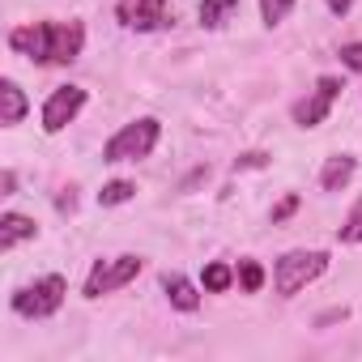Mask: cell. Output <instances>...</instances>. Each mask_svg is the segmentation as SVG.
Instances as JSON below:
<instances>
[{
    "label": "cell",
    "instance_id": "6da1fadb",
    "mask_svg": "<svg viewBox=\"0 0 362 362\" xmlns=\"http://www.w3.org/2000/svg\"><path fill=\"white\" fill-rule=\"evenodd\" d=\"M9 47L35 64H73L86 47V26L81 22H35L9 30Z\"/></svg>",
    "mask_w": 362,
    "mask_h": 362
},
{
    "label": "cell",
    "instance_id": "7a4b0ae2",
    "mask_svg": "<svg viewBox=\"0 0 362 362\" xmlns=\"http://www.w3.org/2000/svg\"><path fill=\"white\" fill-rule=\"evenodd\" d=\"M158 136H162V124H158L153 115H141V119L124 124V128L103 145V162H141V158L153 153Z\"/></svg>",
    "mask_w": 362,
    "mask_h": 362
},
{
    "label": "cell",
    "instance_id": "3957f363",
    "mask_svg": "<svg viewBox=\"0 0 362 362\" xmlns=\"http://www.w3.org/2000/svg\"><path fill=\"white\" fill-rule=\"evenodd\" d=\"M328 269V252H286L281 260H277V269H273V290L281 294V298H294L303 286H311L320 273Z\"/></svg>",
    "mask_w": 362,
    "mask_h": 362
},
{
    "label": "cell",
    "instance_id": "277c9868",
    "mask_svg": "<svg viewBox=\"0 0 362 362\" xmlns=\"http://www.w3.org/2000/svg\"><path fill=\"white\" fill-rule=\"evenodd\" d=\"M64 294H69V281H64L60 273H47V277L22 286V290L13 294V311L26 315V320H47V315H56V311L64 307Z\"/></svg>",
    "mask_w": 362,
    "mask_h": 362
},
{
    "label": "cell",
    "instance_id": "5b68a950",
    "mask_svg": "<svg viewBox=\"0 0 362 362\" xmlns=\"http://www.w3.org/2000/svg\"><path fill=\"white\" fill-rule=\"evenodd\" d=\"M141 269H145V260H141V256H132V252L111 256V260H98V264L90 269V277H86V298H103V294L124 290Z\"/></svg>",
    "mask_w": 362,
    "mask_h": 362
},
{
    "label": "cell",
    "instance_id": "8992f818",
    "mask_svg": "<svg viewBox=\"0 0 362 362\" xmlns=\"http://www.w3.org/2000/svg\"><path fill=\"white\" fill-rule=\"evenodd\" d=\"M337 98H341V81H337V77H320L315 90H311L303 103H294V124H298V128H320V124L328 119V111H332Z\"/></svg>",
    "mask_w": 362,
    "mask_h": 362
},
{
    "label": "cell",
    "instance_id": "52a82bcc",
    "mask_svg": "<svg viewBox=\"0 0 362 362\" xmlns=\"http://www.w3.org/2000/svg\"><path fill=\"white\" fill-rule=\"evenodd\" d=\"M81 107H86V90L81 86H60V90H52V98L43 103V132H64L77 115H81Z\"/></svg>",
    "mask_w": 362,
    "mask_h": 362
},
{
    "label": "cell",
    "instance_id": "ba28073f",
    "mask_svg": "<svg viewBox=\"0 0 362 362\" xmlns=\"http://www.w3.org/2000/svg\"><path fill=\"white\" fill-rule=\"evenodd\" d=\"M119 22L128 26V30H162L166 22H170V13H166V0H124L119 5Z\"/></svg>",
    "mask_w": 362,
    "mask_h": 362
},
{
    "label": "cell",
    "instance_id": "9c48e42d",
    "mask_svg": "<svg viewBox=\"0 0 362 362\" xmlns=\"http://www.w3.org/2000/svg\"><path fill=\"white\" fill-rule=\"evenodd\" d=\"M39 235V226H35V218H26V214H5L0 218V252H13L18 243H26V239H35Z\"/></svg>",
    "mask_w": 362,
    "mask_h": 362
},
{
    "label": "cell",
    "instance_id": "30bf717a",
    "mask_svg": "<svg viewBox=\"0 0 362 362\" xmlns=\"http://www.w3.org/2000/svg\"><path fill=\"white\" fill-rule=\"evenodd\" d=\"M26 111H30V103H26L22 86H18V81H0V124H5V128H18V124L26 119Z\"/></svg>",
    "mask_w": 362,
    "mask_h": 362
},
{
    "label": "cell",
    "instance_id": "8fae6325",
    "mask_svg": "<svg viewBox=\"0 0 362 362\" xmlns=\"http://www.w3.org/2000/svg\"><path fill=\"white\" fill-rule=\"evenodd\" d=\"M162 290H166V298H170L175 311H197V307H201V290H197L184 273H166V277H162Z\"/></svg>",
    "mask_w": 362,
    "mask_h": 362
},
{
    "label": "cell",
    "instance_id": "7c38bea8",
    "mask_svg": "<svg viewBox=\"0 0 362 362\" xmlns=\"http://www.w3.org/2000/svg\"><path fill=\"white\" fill-rule=\"evenodd\" d=\"M354 170H358V162H354L349 153H332V158L324 162V170H320V188H324V192H341L349 179H354Z\"/></svg>",
    "mask_w": 362,
    "mask_h": 362
},
{
    "label": "cell",
    "instance_id": "4fadbf2b",
    "mask_svg": "<svg viewBox=\"0 0 362 362\" xmlns=\"http://www.w3.org/2000/svg\"><path fill=\"white\" fill-rule=\"evenodd\" d=\"M239 9V0H201V26H209V30H218V26H226L230 22V13Z\"/></svg>",
    "mask_w": 362,
    "mask_h": 362
},
{
    "label": "cell",
    "instance_id": "5bb4252c",
    "mask_svg": "<svg viewBox=\"0 0 362 362\" xmlns=\"http://www.w3.org/2000/svg\"><path fill=\"white\" fill-rule=\"evenodd\" d=\"M132 197H136V184H132V179H111V184H103V192H98V205L111 209V205H124V201H132Z\"/></svg>",
    "mask_w": 362,
    "mask_h": 362
},
{
    "label": "cell",
    "instance_id": "9a60e30c",
    "mask_svg": "<svg viewBox=\"0 0 362 362\" xmlns=\"http://www.w3.org/2000/svg\"><path fill=\"white\" fill-rule=\"evenodd\" d=\"M337 239H341V243H362V197L354 201V209H349L345 222L337 226Z\"/></svg>",
    "mask_w": 362,
    "mask_h": 362
},
{
    "label": "cell",
    "instance_id": "2e32d148",
    "mask_svg": "<svg viewBox=\"0 0 362 362\" xmlns=\"http://www.w3.org/2000/svg\"><path fill=\"white\" fill-rule=\"evenodd\" d=\"M290 9H294V0H260V18H264V26H281V22L290 18Z\"/></svg>",
    "mask_w": 362,
    "mask_h": 362
},
{
    "label": "cell",
    "instance_id": "e0dca14e",
    "mask_svg": "<svg viewBox=\"0 0 362 362\" xmlns=\"http://www.w3.org/2000/svg\"><path fill=\"white\" fill-rule=\"evenodd\" d=\"M201 281H205V290H209V294H222V290H230V281H235V273H230L226 264H209Z\"/></svg>",
    "mask_w": 362,
    "mask_h": 362
},
{
    "label": "cell",
    "instance_id": "ac0fdd59",
    "mask_svg": "<svg viewBox=\"0 0 362 362\" xmlns=\"http://www.w3.org/2000/svg\"><path fill=\"white\" fill-rule=\"evenodd\" d=\"M239 286H243L247 294H256V290L264 286V269H260L256 260H239Z\"/></svg>",
    "mask_w": 362,
    "mask_h": 362
},
{
    "label": "cell",
    "instance_id": "d6986e66",
    "mask_svg": "<svg viewBox=\"0 0 362 362\" xmlns=\"http://www.w3.org/2000/svg\"><path fill=\"white\" fill-rule=\"evenodd\" d=\"M341 64L354 69V73H362V43H345L341 47Z\"/></svg>",
    "mask_w": 362,
    "mask_h": 362
},
{
    "label": "cell",
    "instance_id": "ffe728a7",
    "mask_svg": "<svg viewBox=\"0 0 362 362\" xmlns=\"http://www.w3.org/2000/svg\"><path fill=\"white\" fill-rule=\"evenodd\" d=\"M294 209H298V197H286V201H281V205L273 209V222H281V218H290Z\"/></svg>",
    "mask_w": 362,
    "mask_h": 362
},
{
    "label": "cell",
    "instance_id": "44dd1931",
    "mask_svg": "<svg viewBox=\"0 0 362 362\" xmlns=\"http://www.w3.org/2000/svg\"><path fill=\"white\" fill-rule=\"evenodd\" d=\"M264 162H269L264 153H243V158L235 162V170H247V166H264Z\"/></svg>",
    "mask_w": 362,
    "mask_h": 362
},
{
    "label": "cell",
    "instance_id": "7402d4cb",
    "mask_svg": "<svg viewBox=\"0 0 362 362\" xmlns=\"http://www.w3.org/2000/svg\"><path fill=\"white\" fill-rule=\"evenodd\" d=\"M324 5H328V9H332L337 18H345V13H349V9L358 5V0H324Z\"/></svg>",
    "mask_w": 362,
    "mask_h": 362
}]
</instances>
